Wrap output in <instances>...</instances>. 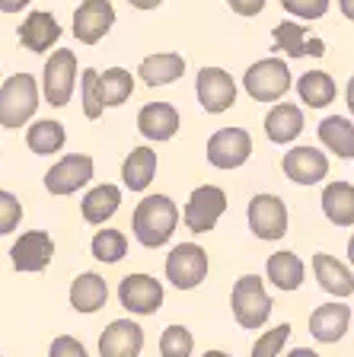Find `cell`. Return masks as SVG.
<instances>
[{
    "label": "cell",
    "instance_id": "9a60e30c",
    "mask_svg": "<svg viewBox=\"0 0 354 357\" xmlns=\"http://www.w3.org/2000/svg\"><path fill=\"white\" fill-rule=\"evenodd\" d=\"M115 26V7L109 0H87L74 13V36L83 45H96Z\"/></svg>",
    "mask_w": 354,
    "mask_h": 357
},
{
    "label": "cell",
    "instance_id": "3957f363",
    "mask_svg": "<svg viewBox=\"0 0 354 357\" xmlns=\"http://www.w3.org/2000/svg\"><path fill=\"white\" fill-rule=\"evenodd\" d=\"M230 306H233V319L243 328H262L272 316V297H268L265 284L258 275H243L233 284L230 294Z\"/></svg>",
    "mask_w": 354,
    "mask_h": 357
},
{
    "label": "cell",
    "instance_id": "277c9868",
    "mask_svg": "<svg viewBox=\"0 0 354 357\" xmlns=\"http://www.w3.org/2000/svg\"><path fill=\"white\" fill-rule=\"evenodd\" d=\"M243 86L256 102H278L290 89V70L281 58H265L246 70Z\"/></svg>",
    "mask_w": 354,
    "mask_h": 357
},
{
    "label": "cell",
    "instance_id": "f35d334b",
    "mask_svg": "<svg viewBox=\"0 0 354 357\" xmlns=\"http://www.w3.org/2000/svg\"><path fill=\"white\" fill-rule=\"evenodd\" d=\"M48 357H89V354L77 338H71V335H58V338L52 342V348H48Z\"/></svg>",
    "mask_w": 354,
    "mask_h": 357
},
{
    "label": "cell",
    "instance_id": "ffe728a7",
    "mask_svg": "<svg viewBox=\"0 0 354 357\" xmlns=\"http://www.w3.org/2000/svg\"><path fill=\"white\" fill-rule=\"evenodd\" d=\"M138 131L147 141H170L179 131V112L170 102H150L138 112Z\"/></svg>",
    "mask_w": 354,
    "mask_h": 357
},
{
    "label": "cell",
    "instance_id": "7dc6e473",
    "mask_svg": "<svg viewBox=\"0 0 354 357\" xmlns=\"http://www.w3.org/2000/svg\"><path fill=\"white\" fill-rule=\"evenodd\" d=\"M348 259H351V265H354V236L348 239Z\"/></svg>",
    "mask_w": 354,
    "mask_h": 357
},
{
    "label": "cell",
    "instance_id": "f6af8a7d",
    "mask_svg": "<svg viewBox=\"0 0 354 357\" xmlns=\"http://www.w3.org/2000/svg\"><path fill=\"white\" fill-rule=\"evenodd\" d=\"M345 96H348V109H351V115H354V77L348 80V93H345Z\"/></svg>",
    "mask_w": 354,
    "mask_h": 357
},
{
    "label": "cell",
    "instance_id": "e575fe53",
    "mask_svg": "<svg viewBox=\"0 0 354 357\" xmlns=\"http://www.w3.org/2000/svg\"><path fill=\"white\" fill-rule=\"evenodd\" d=\"M80 99H83V115L89 121H96L103 115V96H99V70L87 67L80 74Z\"/></svg>",
    "mask_w": 354,
    "mask_h": 357
},
{
    "label": "cell",
    "instance_id": "d6a6232c",
    "mask_svg": "<svg viewBox=\"0 0 354 357\" xmlns=\"http://www.w3.org/2000/svg\"><path fill=\"white\" fill-rule=\"evenodd\" d=\"M93 259L103 261V265H118L128 252V236L121 230H99L93 236Z\"/></svg>",
    "mask_w": 354,
    "mask_h": 357
},
{
    "label": "cell",
    "instance_id": "7bdbcfd3",
    "mask_svg": "<svg viewBox=\"0 0 354 357\" xmlns=\"http://www.w3.org/2000/svg\"><path fill=\"white\" fill-rule=\"evenodd\" d=\"M284 357H319L316 351H310V348H294V351H288Z\"/></svg>",
    "mask_w": 354,
    "mask_h": 357
},
{
    "label": "cell",
    "instance_id": "ab89813d",
    "mask_svg": "<svg viewBox=\"0 0 354 357\" xmlns=\"http://www.w3.org/2000/svg\"><path fill=\"white\" fill-rule=\"evenodd\" d=\"M227 3H230V10L239 16H256L265 10V0H227Z\"/></svg>",
    "mask_w": 354,
    "mask_h": 357
},
{
    "label": "cell",
    "instance_id": "484cf974",
    "mask_svg": "<svg viewBox=\"0 0 354 357\" xmlns=\"http://www.w3.org/2000/svg\"><path fill=\"white\" fill-rule=\"evenodd\" d=\"M118 204H121V188L118 185H96L93 192L83 195L80 201V211H83V220L87 223H105L115 217Z\"/></svg>",
    "mask_w": 354,
    "mask_h": 357
},
{
    "label": "cell",
    "instance_id": "4316f807",
    "mask_svg": "<svg viewBox=\"0 0 354 357\" xmlns=\"http://www.w3.org/2000/svg\"><path fill=\"white\" fill-rule=\"evenodd\" d=\"M265 275L278 290H297L303 284V278H307V268H303L297 252H274L268 255Z\"/></svg>",
    "mask_w": 354,
    "mask_h": 357
},
{
    "label": "cell",
    "instance_id": "6da1fadb",
    "mask_svg": "<svg viewBox=\"0 0 354 357\" xmlns=\"http://www.w3.org/2000/svg\"><path fill=\"white\" fill-rule=\"evenodd\" d=\"M176 223H179V208L176 201L170 195H147L134 208V217H131V230H134V239L147 249H160L172 239L176 233Z\"/></svg>",
    "mask_w": 354,
    "mask_h": 357
},
{
    "label": "cell",
    "instance_id": "ac0fdd59",
    "mask_svg": "<svg viewBox=\"0 0 354 357\" xmlns=\"http://www.w3.org/2000/svg\"><path fill=\"white\" fill-rule=\"evenodd\" d=\"M272 52H284L288 58H303V54H313V58H323L325 45L323 38H307V26H297V22L284 20L272 29Z\"/></svg>",
    "mask_w": 354,
    "mask_h": 357
},
{
    "label": "cell",
    "instance_id": "f1b7e54d",
    "mask_svg": "<svg viewBox=\"0 0 354 357\" xmlns=\"http://www.w3.org/2000/svg\"><path fill=\"white\" fill-rule=\"evenodd\" d=\"M67 141V131L61 121H52V119H42L36 125H29V134H26V147L32 150L36 156H52L64 147Z\"/></svg>",
    "mask_w": 354,
    "mask_h": 357
},
{
    "label": "cell",
    "instance_id": "f546056e",
    "mask_svg": "<svg viewBox=\"0 0 354 357\" xmlns=\"http://www.w3.org/2000/svg\"><path fill=\"white\" fill-rule=\"evenodd\" d=\"M297 93H300V102H307L310 109H323V105H329L335 99L339 86L325 70H307L300 77V83H297Z\"/></svg>",
    "mask_w": 354,
    "mask_h": 357
},
{
    "label": "cell",
    "instance_id": "8d00e7d4",
    "mask_svg": "<svg viewBox=\"0 0 354 357\" xmlns=\"http://www.w3.org/2000/svg\"><path fill=\"white\" fill-rule=\"evenodd\" d=\"M20 220H22L20 198H16L13 192H3V188H0V236L13 233L16 227H20Z\"/></svg>",
    "mask_w": 354,
    "mask_h": 357
},
{
    "label": "cell",
    "instance_id": "52a82bcc",
    "mask_svg": "<svg viewBox=\"0 0 354 357\" xmlns=\"http://www.w3.org/2000/svg\"><path fill=\"white\" fill-rule=\"evenodd\" d=\"M227 211V192L217 185H198L185 204V227L192 233H211Z\"/></svg>",
    "mask_w": 354,
    "mask_h": 357
},
{
    "label": "cell",
    "instance_id": "836d02e7",
    "mask_svg": "<svg viewBox=\"0 0 354 357\" xmlns=\"http://www.w3.org/2000/svg\"><path fill=\"white\" fill-rule=\"evenodd\" d=\"M195 335L185 326H166L160 335V354L163 357H192Z\"/></svg>",
    "mask_w": 354,
    "mask_h": 357
},
{
    "label": "cell",
    "instance_id": "5b68a950",
    "mask_svg": "<svg viewBox=\"0 0 354 357\" xmlns=\"http://www.w3.org/2000/svg\"><path fill=\"white\" fill-rule=\"evenodd\" d=\"M74 83H77V54L58 48L52 58L45 61V74H42V89H45V102L54 109H64L74 96Z\"/></svg>",
    "mask_w": 354,
    "mask_h": 357
},
{
    "label": "cell",
    "instance_id": "1f68e13d",
    "mask_svg": "<svg viewBox=\"0 0 354 357\" xmlns=\"http://www.w3.org/2000/svg\"><path fill=\"white\" fill-rule=\"evenodd\" d=\"M131 93H134V77L128 74L125 67H109L105 74H99V96H103V109L105 105L128 102Z\"/></svg>",
    "mask_w": 354,
    "mask_h": 357
},
{
    "label": "cell",
    "instance_id": "8fae6325",
    "mask_svg": "<svg viewBox=\"0 0 354 357\" xmlns=\"http://www.w3.org/2000/svg\"><path fill=\"white\" fill-rule=\"evenodd\" d=\"M89 178H93V156L71 153L45 172V188L52 195H58V198H64V195L80 192Z\"/></svg>",
    "mask_w": 354,
    "mask_h": 357
},
{
    "label": "cell",
    "instance_id": "44dd1931",
    "mask_svg": "<svg viewBox=\"0 0 354 357\" xmlns=\"http://www.w3.org/2000/svg\"><path fill=\"white\" fill-rule=\"evenodd\" d=\"M313 275H316L319 287H323L325 294H332V297L345 300L354 294V275L339 259H332V255H325V252L313 255Z\"/></svg>",
    "mask_w": 354,
    "mask_h": 357
},
{
    "label": "cell",
    "instance_id": "83f0119b",
    "mask_svg": "<svg viewBox=\"0 0 354 357\" xmlns=\"http://www.w3.org/2000/svg\"><path fill=\"white\" fill-rule=\"evenodd\" d=\"M154 172H156V153L150 147H134L125 156V163H121V178H125V185L131 192H144L154 182Z\"/></svg>",
    "mask_w": 354,
    "mask_h": 357
},
{
    "label": "cell",
    "instance_id": "7a4b0ae2",
    "mask_svg": "<svg viewBox=\"0 0 354 357\" xmlns=\"http://www.w3.org/2000/svg\"><path fill=\"white\" fill-rule=\"evenodd\" d=\"M38 109V83L32 74H13L0 86V128H22Z\"/></svg>",
    "mask_w": 354,
    "mask_h": 357
},
{
    "label": "cell",
    "instance_id": "d6986e66",
    "mask_svg": "<svg viewBox=\"0 0 354 357\" xmlns=\"http://www.w3.org/2000/svg\"><path fill=\"white\" fill-rule=\"evenodd\" d=\"M348 322H351V310L345 303H323L310 316V335L323 344H335L348 332Z\"/></svg>",
    "mask_w": 354,
    "mask_h": 357
},
{
    "label": "cell",
    "instance_id": "603a6c76",
    "mask_svg": "<svg viewBox=\"0 0 354 357\" xmlns=\"http://www.w3.org/2000/svg\"><path fill=\"white\" fill-rule=\"evenodd\" d=\"M303 131V112L294 102H278L265 119V134L272 144H290Z\"/></svg>",
    "mask_w": 354,
    "mask_h": 357
},
{
    "label": "cell",
    "instance_id": "d590c367",
    "mask_svg": "<svg viewBox=\"0 0 354 357\" xmlns=\"http://www.w3.org/2000/svg\"><path fill=\"white\" fill-rule=\"evenodd\" d=\"M288 338H290V326L288 322H281V326H274L272 332L258 335V342L252 344V357H281Z\"/></svg>",
    "mask_w": 354,
    "mask_h": 357
},
{
    "label": "cell",
    "instance_id": "5bb4252c",
    "mask_svg": "<svg viewBox=\"0 0 354 357\" xmlns=\"http://www.w3.org/2000/svg\"><path fill=\"white\" fill-rule=\"evenodd\" d=\"M144 328L134 319H115L99 335V357H140Z\"/></svg>",
    "mask_w": 354,
    "mask_h": 357
},
{
    "label": "cell",
    "instance_id": "60d3db41",
    "mask_svg": "<svg viewBox=\"0 0 354 357\" xmlns=\"http://www.w3.org/2000/svg\"><path fill=\"white\" fill-rule=\"evenodd\" d=\"M32 0H0V13H20V10H26Z\"/></svg>",
    "mask_w": 354,
    "mask_h": 357
},
{
    "label": "cell",
    "instance_id": "2e32d148",
    "mask_svg": "<svg viewBox=\"0 0 354 357\" xmlns=\"http://www.w3.org/2000/svg\"><path fill=\"white\" fill-rule=\"evenodd\" d=\"M281 166H284V176H288L290 182H297V185H316L319 178H325V172H329V160H325V153L316 147L288 150L284 160H281Z\"/></svg>",
    "mask_w": 354,
    "mask_h": 357
},
{
    "label": "cell",
    "instance_id": "7402d4cb",
    "mask_svg": "<svg viewBox=\"0 0 354 357\" xmlns=\"http://www.w3.org/2000/svg\"><path fill=\"white\" fill-rule=\"evenodd\" d=\"M109 300V284L96 271H83L71 284V306L77 312H99Z\"/></svg>",
    "mask_w": 354,
    "mask_h": 357
},
{
    "label": "cell",
    "instance_id": "8992f818",
    "mask_svg": "<svg viewBox=\"0 0 354 357\" xmlns=\"http://www.w3.org/2000/svg\"><path fill=\"white\" fill-rule=\"evenodd\" d=\"M207 278V252L198 243H179L166 255V281L179 290H195Z\"/></svg>",
    "mask_w": 354,
    "mask_h": 357
},
{
    "label": "cell",
    "instance_id": "b9f144b4",
    "mask_svg": "<svg viewBox=\"0 0 354 357\" xmlns=\"http://www.w3.org/2000/svg\"><path fill=\"white\" fill-rule=\"evenodd\" d=\"M134 10H156L163 3V0H128Z\"/></svg>",
    "mask_w": 354,
    "mask_h": 357
},
{
    "label": "cell",
    "instance_id": "9c48e42d",
    "mask_svg": "<svg viewBox=\"0 0 354 357\" xmlns=\"http://www.w3.org/2000/svg\"><path fill=\"white\" fill-rule=\"evenodd\" d=\"M249 230L258 239H281L288 233V204L278 198V195H256L249 201Z\"/></svg>",
    "mask_w": 354,
    "mask_h": 357
},
{
    "label": "cell",
    "instance_id": "4dcf8cb0",
    "mask_svg": "<svg viewBox=\"0 0 354 357\" xmlns=\"http://www.w3.org/2000/svg\"><path fill=\"white\" fill-rule=\"evenodd\" d=\"M319 141L325 147L339 153L341 160H354V125L341 115H332V119H323L319 125Z\"/></svg>",
    "mask_w": 354,
    "mask_h": 357
},
{
    "label": "cell",
    "instance_id": "74e56055",
    "mask_svg": "<svg viewBox=\"0 0 354 357\" xmlns=\"http://www.w3.org/2000/svg\"><path fill=\"white\" fill-rule=\"evenodd\" d=\"M281 7L300 20H323L329 13V0H281Z\"/></svg>",
    "mask_w": 354,
    "mask_h": 357
},
{
    "label": "cell",
    "instance_id": "30bf717a",
    "mask_svg": "<svg viewBox=\"0 0 354 357\" xmlns=\"http://www.w3.org/2000/svg\"><path fill=\"white\" fill-rule=\"evenodd\" d=\"M252 153V137L243 128H221L207 141V163L217 169H239Z\"/></svg>",
    "mask_w": 354,
    "mask_h": 357
},
{
    "label": "cell",
    "instance_id": "cb8c5ba5",
    "mask_svg": "<svg viewBox=\"0 0 354 357\" xmlns=\"http://www.w3.org/2000/svg\"><path fill=\"white\" fill-rule=\"evenodd\" d=\"M182 74H185V58L182 54H172V52L150 54V58H144L140 67H138V77L147 83V86H166V83H176Z\"/></svg>",
    "mask_w": 354,
    "mask_h": 357
},
{
    "label": "cell",
    "instance_id": "ba28073f",
    "mask_svg": "<svg viewBox=\"0 0 354 357\" xmlns=\"http://www.w3.org/2000/svg\"><path fill=\"white\" fill-rule=\"evenodd\" d=\"M118 303L131 316H154L163 306V284L150 275H125L118 284Z\"/></svg>",
    "mask_w": 354,
    "mask_h": 357
},
{
    "label": "cell",
    "instance_id": "e0dca14e",
    "mask_svg": "<svg viewBox=\"0 0 354 357\" xmlns=\"http://www.w3.org/2000/svg\"><path fill=\"white\" fill-rule=\"evenodd\" d=\"M16 36H20V45L32 54H45L54 42L61 38V26L52 13L45 10H32L26 20L16 26Z\"/></svg>",
    "mask_w": 354,
    "mask_h": 357
},
{
    "label": "cell",
    "instance_id": "ee69618b",
    "mask_svg": "<svg viewBox=\"0 0 354 357\" xmlns=\"http://www.w3.org/2000/svg\"><path fill=\"white\" fill-rule=\"evenodd\" d=\"M339 7H341V13L354 22V0H339Z\"/></svg>",
    "mask_w": 354,
    "mask_h": 357
},
{
    "label": "cell",
    "instance_id": "d4e9b609",
    "mask_svg": "<svg viewBox=\"0 0 354 357\" xmlns=\"http://www.w3.org/2000/svg\"><path fill=\"white\" fill-rule=\"evenodd\" d=\"M323 214L335 227H354V185L351 182H329L323 188Z\"/></svg>",
    "mask_w": 354,
    "mask_h": 357
},
{
    "label": "cell",
    "instance_id": "7c38bea8",
    "mask_svg": "<svg viewBox=\"0 0 354 357\" xmlns=\"http://www.w3.org/2000/svg\"><path fill=\"white\" fill-rule=\"evenodd\" d=\"M198 102L205 112L221 115L236 102V83L223 67H201L198 70Z\"/></svg>",
    "mask_w": 354,
    "mask_h": 357
},
{
    "label": "cell",
    "instance_id": "bcb514c9",
    "mask_svg": "<svg viewBox=\"0 0 354 357\" xmlns=\"http://www.w3.org/2000/svg\"><path fill=\"white\" fill-rule=\"evenodd\" d=\"M201 357H230V354H227V351H205Z\"/></svg>",
    "mask_w": 354,
    "mask_h": 357
},
{
    "label": "cell",
    "instance_id": "4fadbf2b",
    "mask_svg": "<svg viewBox=\"0 0 354 357\" xmlns=\"http://www.w3.org/2000/svg\"><path fill=\"white\" fill-rule=\"evenodd\" d=\"M54 259V239L45 230H29L22 233L20 239L10 249V261H13L16 271H45L48 261Z\"/></svg>",
    "mask_w": 354,
    "mask_h": 357
}]
</instances>
